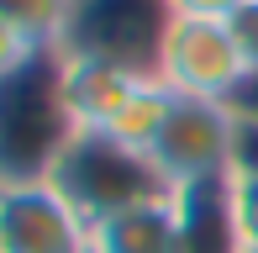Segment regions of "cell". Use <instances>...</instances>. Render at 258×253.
<instances>
[{
    "label": "cell",
    "mask_w": 258,
    "mask_h": 253,
    "mask_svg": "<svg viewBox=\"0 0 258 253\" xmlns=\"http://www.w3.org/2000/svg\"><path fill=\"white\" fill-rule=\"evenodd\" d=\"M158 79L174 95L232 106L237 90L248 85V58H242V48H237L227 21L174 16L169 32H163V48H158Z\"/></svg>",
    "instance_id": "4"
},
{
    "label": "cell",
    "mask_w": 258,
    "mask_h": 253,
    "mask_svg": "<svg viewBox=\"0 0 258 253\" xmlns=\"http://www.w3.org/2000/svg\"><path fill=\"white\" fill-rule=\"evenodd\" d=\"M48 179L63 190V201L74 206L90 227H95L100 216H111V211L174 195V185L163 179V169L153 164V153H143V148L121 143V137H111V132H95V126H74L63 153L53 158Z\"/></svg>",
    "instance_id": "2"
},
{
    "label": "cell",
    "mask_w": 258,
    "mask_h": 253,
    "mask_svg": "<svg viewBox=\"0 0 258 253\" xmlns=\"http://www.w3.org/2000/svg\"><path fill=\"white\" fill-rule=\"evenodd\" d=\"M237 253H258V243H242V248H237Z\"/></svg>",
    "instance_id": "16"
},
{
    "label": "cell",
    "mask_w": 258,
    "mask_h": 253,
    "mask_svg": "<svg viewBox=\"0 0 258 253\" xmlns=\"http://www.w3.org/2000/svg\"><path fill=\"white\" fill-rule=\"evenodd\" d=\"M232 111H237L242 121H253V126H258V74H248V85L237 90V100H232Z\"/></svg>",
    "instance_id": "15"
},
{
    "label": "cell",
    "mask_w": 258,
    "mask_h": 253,
    "mask_svg": "<svg viewBox=\"0 0 258 253\" xmlns=\"http://www.w3.org/2000/svg\"><path fill=\"white\" fill-rule=\"evenodd\" d=\"M0 248L6 253H90V222L53 179H0Z\"/></svg>",
    "instance_id": "6"
},
{
    "label": "cell",
    "mask_w": 258,
    "mask_h": 253,
    "mask_svg": "<svg viewBox=\"0 0 258 253\" xmlns=\"http://www.w3.org/2000/svg\"><path fill=\"white\" fill-rule=\"evenodd\" d=\"M237 137H242V121L232 106L174 95L169 121L148 153L174 190H201V185H221L237 169Z\"/></svg>",
    "instance_id": "3"
},
{
    "label": "cell",
    "mask_w": 258,
    "mask_h": 253,
    "mask_svg": "<svg viewBox=\"0 0 258 253\" xmlns=\"http://www.w3.org/2000/svg\"><path fill=\"white\" fill-rule=\"evenodd\" d=\"M169 21V0H79L63 53H90V58L126 64L137 74H158V48Z\"/></svg>",
    "instance_id": "5"
},
{
    "label": "cell",
    "mask_w": 258,
    "mask_h": 253,
    "mask_svg": "<svg viewBox=\"0 0 258 253\" xmlns=\"http://www.w3.org/2000/svg\"><path fill=\"white\" fill-rule=\"evenodd\" d=\"M79 0H0V21L21 32L32 48H63Z\"/></svg>",
    "instance_id": "9"
},
{
    "label": "cell",
    "mask_w": 258,
    "mask_h": 253,
    "mask_svg": "<svg viewBox=\"0 0 258 253\" xmlns=\"http://www.w3.org/2000/svg\"><path fill=\"white\" fill-rule=\"evenodd\" d=\"M227 27H232V37H237L242 58H248V74H258V0H248Z\"/></svg>",
    "instance_id": "11"
},
{
    "label": "cell",
    "mask_w": 258,
    "mask_h": 253,
    "mask_svg": "<svg viewBox=\"0 0 258 253\" xmlns=\"http://www.w3.org/2000/svg\"><path fill=\"white\" fill-rule=\"evenodd\" d=\"M248 0H169L174 16H195V21H232Z\"/></svg>",
    "instance_id": "12"
},
{
    "label": "cell",
    "mask_w": 258,
    "mask_h": 253,
    "mask_svg": "<svg viewBox=\"0 0 258 253\" xmlns=\"http://www.w3.org/2000/svg\"><path fill=\"white\" fill-rule=\"evenodd\" d=\"M242 121V116H237ZM237 169H258V126L242 121V137H237Z\"/></svg>",
    "instance_id": "14"
},
{
    "label": "cell",
    "mask_w": 258,
    "mask_h": 253,
    "mask_svg": "<svg viewBox=\"0 0 258 253\" xmlns=\"http://www.w3.org/2000/svg\"><path fill=\"white\" fill-rule=\"evenodd\" d=\"M58 74H63V106L74 116V126H95V132H111L116 116L143 90V79H153V74H137L126 64L90 58V53H63V48H58Z\"/></svg>",
    "instance_id": "7"
},
{
    "label": "cell",
    "mask_w": 258,
    "mask_h": 253,
    "mask_svg": "<svg viewBox=\"0 0 258 253\" xmlns=\"http://www.w3.org/2000/svg\"><path fill=\"white\" fill-rule=\"evenodd\" d=\"M227 211L242 243H258V169H232L227 174Z\"/></svg>",
    "instance_id": "10"
},
{
    "label": "cell",
    "mask_w": 258,
    "mask_h": 253,
    "mask_svg": "<svg viewBox=\"0 0 258 253\" xmlns=\"http://www.w3.org/2000/svg\"><path fill=\"white\" fill-rule=\"evenodd\" d=\"M0 253H6V248H0Z\"/></svg>",
    "instance_id": "17"
},
{
    "label": "cell",
    "mask_w": 258,
    "mask_h": 253,
    "mask_svg": "<svg viewBox=\"0 0 258 253\" xmlns=\"http://www.w3.org/2000/svg\"><path fill=\"white\" fill-rule=\"evenodd\" d=\"M179 237H184V201L174 190L100 216L90 227V253H179Z\"/></svg>",
    "instance_id": "8"
},
{
    "label": "cell",
    "mask_w": 258,
    "mask_h": 253,
    "mask_svg": "<svg viewBox=\"0 0 258 253\" xmlns=\"http://www.w3.org/2000/svg\"><path fill=\"white\" fill-rule=\"evenodd\" d=\"M69 137L74 116L63 106L58 48H42L0 79V179H48Z\"/></svg>",
    "instance_id": "1"
},
{
    "label": "cell",
    "mask_w": 258,
    "mask_h": 253,
    "mask_svg": "<svg viewBox=\"0 0 258 253\" xmlns=\"http://www.w3.org/2000/svg\"><path fill=\"white\" fill-rule=\"evenodd\" d=\"M32 53H42V48H32V42L21 37L11 21H0V79H6V74H16V69L32 58Z\"/></svg>",
    "instance_id": "13"
}]
</instances>
